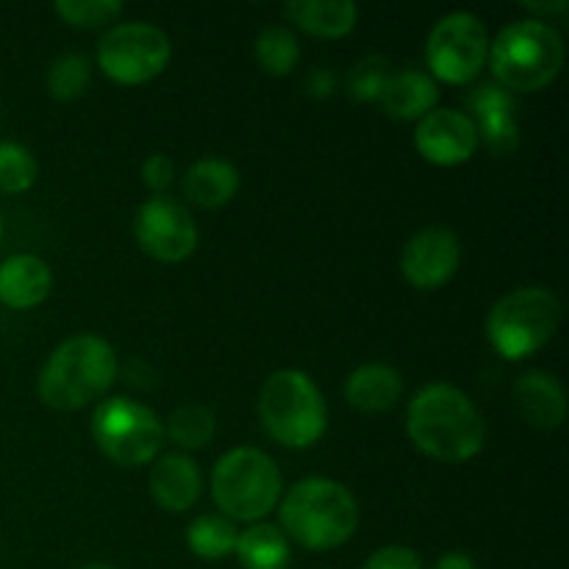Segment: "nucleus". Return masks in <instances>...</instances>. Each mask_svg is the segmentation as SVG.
<instances>
[{
  "instance_id": "11",
  "label": "nucleus",
  "mask_w": 569,
  "mask_h": 569,
  "mask_svg": "<svg viewBox=\"0 0 569 569\" xmlns=\"http://www.w3.org/2000/svg\"><path fill=\"white\" fill-rule=\"evenodd\" d=\"M139 250L161 264H181L198 250V222L181 200L153 194L133 214Z\"/></svg>"
},
{
  "instance_id": "14",
  "label": "nucleus",
  "mask_w": 569,
  "mask_h": 569,
  "mask_svg": "<svg viewBox=\"0 0 569 569\" xmlns=\"http://www.w3.org/2000/svg\"><path fill=\"white\" fill-rule=\"evenodd\" d=\"M148 489L156 506L170 515H183L203 495V476L192 456L164 453L150 461Z\"/></svg>"
},
{
  "instance_id": "15",
  "label": "nucleus",
  "mask_w": 569,
  "mask_h": 569,
  "mask_svg": "<svg viewBox=\"0 0 569 569\" xmlns=\"http://www.w3.org/2000/svg\"><path fill=\"white\" fill-rule=\"evenodd\" d=\"M472 120H476L481 142L495 156H511L520 148V126H517L515 100L498 83H481L470 94Z\"/></svg>"
},
{
  "instance_id": "31",
  "label": "nucleus",
  "mask_w": 569,
  "mask_h": 569,
  "mask_svg": "<svg viewBox=\"0 0 569 569\" xmlns=\"http://www.w3.org/2000/svg\"><path fill=\"white\" fill-rule=\"evenodd\" d=\"M361 569H426L417 550L406 548V545H387L378 548L370 559L365 561Z\"/></svg>"
},
{
  "instance_id": "35",
  "label": "nucleus",
  "mask_w": 569,
  "mask_h": 569,
  "mask_svg": "<svg viewBox=\"0 0 569 569\" xmlns=\"http://www.w3.org/2000/svg\"><path fill=\"white\" fill-rule=\"evenodd\" d=\"M78 569H120V567L103 565V561H92V565H83V567H78Z\"/></svg>"
},
{
  "instance_id": "34",
  "label": "nucleus",
  "mask_w": 569,
  "mask_h": 569,
  "mask_svg": "<svg viewBox=\"0 0 569 569\" xmlns=\"http://www.w3.org/2000/svg\"><path fill=\"white\" fill-rule=\"evenodd\" d=\"M437 569H478V565L467 553L450 550V553H445L442 559L437 561Z\"/></svg>"
},
{
  "instance_id": "4",
  "label": "nucleus",
  "mask_w": 569,
  "mask_h": 569,
  "mask_svg": "<svg viewBox=\"0 0 569 569\" xmlns=\"http://www.w3.org/2000/svg\"><path fill=\"white\" fill-rule=\"evenodd\" d=\"M565 39L550 22L522 20L509 22L498 37L489 39V70L506 92H542L559 78L565 67Z\"/></svg>"
},
{
  "instance_id": "29",
  "label": "nucleus",
  "mask_w": 569,
  "mask_h": 569,
  "mask_svg": "<svg viewBox=\"0 0 569 569\" xmlns=\"http://www.w3.org/2000/svg\"><path fill=\"white\" fill-rule=\"evenodd\" d=\"M389 61L383 56H365L348 76V92L356 100H378L389 78Z\"/></svg>"
},
{
  "instance_id": "36",
  "label": "nucleus",
  "mask_w": 569,
  "mask_h": 569,
  "mask_svg": "<svg viewBox=\"0 0 569 569\" xmlns=\"http://www.w3.org/2000/svg\"><path fill=\"white\" fill-rule=\"evenodd\" d=\"M0 237H3V214H0Z\"/></svg>"
},
{
  "instance_id": "19",
  "label": "nucleus",
  "mask_w": 569,
  "mask_h": 569,
  "mask_svg": "<svg viewBox=\"0 0 569 569\" xmlns=\"http://www.w3.org/2000/svg\"><path fill=\"white\" fill-rule=\"evenodd\" d=\"M403 389L406 383L398 367L370 361V365H361L350 372L342 395L350 409L361 411V415H383L403 400Z\"/></svg>"
},
{
  "instance_id": "27",
  "label": "nucleus",
  "mask_w": 569,
  "mask_h": 569,
  "mask_svg": "<svg viewBox=\"0 0 569 569\" xmlns=\"http://www.w3.org/2000/svg\"><path fill=\"white\" fill-rule=\"evenodd\" d=\"M37 156H33L26 144L3 139V142H0V192L22 194L37 183Z\"/></svg>"
},
{
  "instance_id": "1",
  "label": "nucleus",
  "mask_w": 569,
  "mask_h": 569,
  "mask_svg": "<svg viewBox=\"0 0 569 569\" xmlns=\"http://www.w3.org/2000/svg\"><path fill=\"white\" fill-rule=\"evenodd\" d=\"M411 445L439 465H467L487 445V422L476 400L456 383H426L406 406Z\"/></svg>"
},
{
  "instance_id": "25",
  "label": "nucleus",
  "mask_w": 569,
  "mask_h": 569,
  "mask_svg": "<svg viewBox=\"0 0 569 569\" xmlns=\"http://www.w3.org/2000/svg\"><path fill=\"white\" fill-rule=\"evenodd\" d=\"M256 61L261 70L272 78L292 76L295 67L300 61V42L298 33L287 26H267L264 31L256 37L253 44Z\"/></svg>"
},
{
  "instance_id": "26",
  "label": "nucleus",
  "mask_w": 569,
  "mask_h": 569,
  "mask_svg": "<svg viewBox=\"0 0 569 569\" xmlns=\"http://www.w3.org/2000/svg\"><path fill=\"white\" fill-rule=\"evenodd\" d=\"M92 83V64L83 53H61L48 70V94L59 103L83 98Z\"/></svg>"
},
{
  "instance_id": "32",
  "label": "nucleus",
  "mask_w": 569,
  "mask_h": 569,
  "mask_svg": "<svg viewBox=\"0 0 569 569\" xmlns=\"http://www.w3.org/2000/svg\"><path fill=\"white\" fill-rule=\"evenodd\" d=\"M306 89H309V94H315V98H328V94H333V89H337V76H333L331 70H315L309 72V81H306Z\"/></svg>"
},
{
  "instance_id": "23",
  "label": "nucleus",
  "mask_w": 569,
  "mask_h": 569,
  "mask_svg": "<svg viewBox=\"0 0 569 569\" xmlns=\"http://www.w3.org/2000/svg\"><path fill=\"white\" fill-rule=\"evenodd\" d=\"M239 528L237 522L222 517L220 511L200 515L187 528V548L203 561H222L237 550Z\"/></svg>"
},
{
  "instance_id": "12",
  "label": "nucleus",
  "mask_w": 569,
  "mask_h": 569,
  "mask_svg": "<svg viewBox=\"0 0 569 569\" xmlns=\"http://www.w3.org/2000/svg\"><path fill=\"white\" fill-rule=\"evenodd\" d=\"M461 267L459 233L445 226L420 228L400 253V272L406 283L420 292H437L453 281Z\"/></svg>"
},
{
  "instance_id": "24",
  "label": "nucleus",
  "mask_w": 569,
  "mask_h": 569,
  "mask_svg": "<svg viewBox=\"0 0 569 569\" xmlns=\"http://www.w3.org/2000/svg\"><path fill=\"white\" fill-rule=\"evenodd\" d=\"M214 433L217 417L203 403H181L172 411L170 420L164 422V439L170 437V442L176 448H181V453H187V450H203L214 439Z\"/></svg>"
},
{
  "instance_id": "21",
  "label": "nucleus",
  "mask_w": 569,
  "mask_h": 569,
  "mask_svg": "<svg viewBox=\"0 0 569 569\" xmlns=\"http://www.w3.org/2000/svg\"><path fill=\"white\" fill-rule=\"evenodd\" d=\"M283 14L298 31L315 39H345L359 26V6L353 0H292Z\"/></svg>"
},
{
  "instance_id": "16",
  "label": "nucleus",
  "mask_w": 569,
  "mask_h": 569,
  "mask_svg": "<svg viewBox=\"0 0 569 569\" xmlns=\"http://www.w3.org/2000/svg\"><path fill=\"white\" fill-rule=\"evenodd\" d=\"M515 403L522 420L537 431H556L567 420V389L548 370L522 372L515 381Z\"/></svg>"
},
{
  "instance_id": "20",
  "label": "nucleus",
  "mask_w": 569,
  "mask_h": 569,
  "mask_svg": "<svg viewBox=\"0 0 569 569\" xmlns=\"http://www.w3.org/2000/svg\"><path fill=\"white\" fill-rule=\"evenodd\" d=\"M242 187L237 164L222 156H203L183 172L181 189L183 198L200 209H226Z\"/></svg>"
},
{
  "instance_id": "18",
  "label": "nucleus",
  "mask_w": 569,
  "mask_h": 569,
  "mask_svg": "<svg viewBox=\"0 0 569 569\" xmlns=\"http://www.w3.org/2000/svg\"><path fill=\"white\" fill-rule=\"evenodd\" d=\"M381 111L400 122H420L431 114L439 103V83L428 72L406 67V70L389 72L381 94L376 100Z\"/></svg>"
},
{
  "instance_id": "9",
  "label": "nucleus",
  "mask_w": 569,
  "mask_h": 569,
  "mask_svg": "<svg viewBox=\"0 0 569 569\" xmlns=\"http://www.w3.org/2000/svg\"><path fill=\"white\" fill-rule=\"evenodd\" d=\"M94 59L100 72L117 87H142L170 67L172 39L156 22H117L103 31Z\"/></svg>"
},
{
  "instance_id": "28",
  "label": "nucleus",
  "mask_w": 569,
  "mask_h": 569,
  "mask_svg": "<svg viewBox=\"0 0 569 569\" xmlns=\"http://www.w3.org/2000/svg\"><path fill=\"white\" fill-rule=\"evenodd\" d=\"M56 17L70 28H111V22L126 11L120 0H56Z\"/></svg>"
},
{
  "instance_id": "30",
  "label": "nucleus",
  "mask_w": 569,
  "mask_h": 569,
  "mask_svg": "<svg viewBox=\"0 0 569 569\" xmlns=\"http://www.w3.org/2000/svg\"><path fill=\"white\" fill-rule=\"evenodd\" d=\"M139 178L153 194H167V189L176 181V164L170 161V156L153 153L139 167Z\"/></svg>"
},
{
  "instance_id": "22",
  "label": "nucleus",
  "mask_w": 569,
  "mask_h": 569,
  "mask_svg": "<svg viewBox=\"0 0 569 569\" xmlns=\"http://www.w3.org/2000/svg\"><path fill=\"white\" fill-rule=\"evenodd\" d=\"M233 556L242 569H289L292 542L272 522H253L244 531H239Z\"/></svg>"
},
{
  "instance_id": "33",
  "label": "nucleus",
  "mask_w": 569,
  "mask_h": 569,
  "mask_svg": "<svg viewBox=\"0 0 569 569\" xmlns=\"http://www.w3.org/2000/svg\"><path fill=\"white\" fill-rule=\"evenodd\" d=\"M522 11H526L528 17H533V20H542V22H550V17H561L569 11V3L567 0H553V3H522Z\"/></svg>"
},
{
  "instance_id": "6",
  "label": "nucleus",
  "mask_w": 569,
  "mask_h": 569,
  "mask_svg": "<svg viewBox=\"0 0 569 569\" xmlns=\"http://www.w3.org/2000/svg\"><path fill=\"white\" fill-rule=\"evenodd\" d=\"M281 495L283 476L276 459L253 445L226 450L211 470V500L233 522H264L278 509Z\"/></svg>"
},
{
  "instance_id": "17",
  "label": "nucleus",
  "mask_w": 569,
  "mask_h": 569,
  "mask_svg": "<svg viewBox=\"0 0 569 569\" xmlns=\"http://www.w3.org/2000/svg\"><path fill=\"white\" fill-rule=\"evenodd\" d=\"M53 270L37 253H14L0 261V303L11 311H31L50 298Z\"/></svg>"
},
{
  "instance_id": "2",
  "label": "nucleus",
  "mask_w": 569,
  "mask_h": 569,
  "mask_svg": "<svg viewBox=\"0 0 569 569\" xmlns=\"http://www.w3.org/2000/svg\"><path fill=\"white\" fill-rule=\"evenodd\" d=\"M120 359L98 333H72L50 350L37 378V395L53 411H81L100 403L117 381Z\"/></svg>"
},
{
  "instance_id": "7",
  "label": "nucleus",
  "mask_w": 569,
  "mask_h": 569,
  "mask_svg": "<svg viewBox=\"0 0 569 569\" xmlns=\"http://www.w3.org/2000/svg\"><path fill=\"white\" fill-rule=\"evenodd\" d=\"M565 317L561 298L550 287H517L495 300L487 315V339L506 361H522L548 348Z\"/></svg>"
},
{
  "instance_id": "13",
  "label": "nucleus",
  "mask_w": 569,
  "mask_h": 569,
  "mask_svg": "<svg viewBox=\"0 0 569 569\" xmlns=\"http://www.w3.org/2000/svg\"><path fill=\"white\" fill-rule=\"evenodd\" d=\"M415 148L428 164L461 167L481 148L476 120L459 109H433L415 128Z\"/></svg>"
},
{
  "instance_id": "10",
  "label": "nucleus",
  "mask_w": 569,
  "mask_h": 569,
  "mask_svg": "<svg viewBox=\"0 0 569 569\" xmlns=\"http://www.w3.org/2000/svg\"><path fill=\"white\" fill-rule=\"evenodd\" d=\"M489 59V31L472 11H450L433 22L426 39L428 76L437 83H472Z\"/></svg>"
},
{
  "instance_id": "3",
  "label": "nucleus",
  "mask_w": 569,
  "mask_h": 569,
  "mask_svg": "<svg viewBox=\"0 0 569 569\" xmlns=\"http://www.w3.org/2000/svg\"><path fill=\"white\" fill-rule=\"evenodd\" d=\"M278 520L289 542L311 553H328L350 542L359 528V500L345 483L311 476L281 495Z\"/></svg>"
},
{
  "instance_id": "8",
  "label": "nucleus",
  "mask_w": 569,
  "mask_h": 569,
  "mask_svg": "<svg viewBox=\"0 0 569 569\" xmlns=\"http://www.w3.org/2000/svg\"><path fill=\"white\" fill-rule=\"evenodd\" d=\"M89 428L100 453L120 467H144L161 456L164 422L139 400L103 398L94 403Z\"/></svg>"
},
{
  "instance_id": "5",
  "label": "nucleus",
  "mask_w": 569,
  "mask_h": 569,
  "mask_svg": "<svg viewBox=\"0 0 569 569\" xmlns=\"http://www.w3.org/2000/svg\"><path fill=\"white\" fill-rule=\"evenodd\" d=\"M259 420L272 442L289 450H306L326 437L328 403L309 372L283 367L261 383Z\"/></svg>"
}]
</instances>
